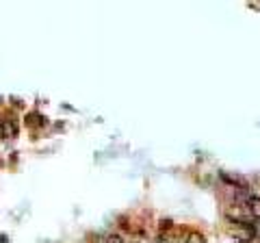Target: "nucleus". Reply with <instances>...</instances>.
<instances>
[{
	"instance_id": "obj_1",
	"label": "nucleus",
	"mask_w": 260,
	"mask_h": 243,
	"mask_svg": "<svg viewBox=\"0 0 260 243\" xmlns=\"http://www.w3.org/2000/svg\"><path fill=\"white\" fill-rule=\"evenodd\" d=\"M225 217L230 224H254L256 222L247 202H234V204H230L225 208Z\"/></svg>"
},
{
	"instance_id": "obj_2",
	"label": "nucleus",
	"mask_w": 260,
	"mask_h": 243,
	"mask_svg": "<svg viewBox=\"0 0 260 243\" xmlns=\"http://www.w3.org/2000/svg\"><path fill=\"white\" fill-rule=\"evenodd\" d=\"M228 232H230L232 237H237L239 241H251L254 239V234H256L254 224H234Z\"/></svg>"
},
{
	"instance_id": "obj_3",
	"label": "nucleus",
	"mask_w": 260,
	"mask_h": 243,
	"mask_svg": "<svg viewBox=\"0 0 260 243\" xmlns=\"http://www.w3.org/2000/svg\"><path fill=\"white\" fill-rule=\"evenodd\" d=\"M0 135H3V137H15V135H18V128H15L13 122L3 119V131H0Z\"/></svg>"
},
{
	"instance_id": "obj_4",
	"label": "nucleus",
	"mask_w": 260,
	"mask_h": 243,
	"mask_svg": "<svg viewBox=\"0 0 260 243\" xmlns=\"http://www.w3.org/2000/svg\"><path fill=\"white\" fill-rule=\"evenodd\" d=\"M247 206L251 208V213H254V217L258 220V217H260V198H256L254 193H251L249 200H247Z\"/></svg>"
},
{
	"instance_id": "obj_5",
	"label": "nucleus",
	"mask_w": 260,
	"mask_h": 243,
	"mask_svg": "<svg viewBox=\"0 0 260 243\" xmlns=\"http://www.w3.org/2000/svg\"><path fill=\"white\" fill-rule=\"evenodd\" d=\"M184 243H206V237L204 234H200V232H191Z\"/></svg>"
},
{
	"instance_id": "obj_6",
	"label": "nucleus",
	"mask_w": 260,
	"mask_h": 243,
	"mask_svg": "<svg viewBox=\"0 0 260 243\" xmlns=\"http://www.w3.org/2000/svg\"><path fill=\"white\" fill-rule=\"evenodd\" d=\"M102 243H124V241H121V237H117V234H109V237H104Z\"/></svg>"
},
{
	"instance_id": "obj_7",
	"label": "nucleus",
	"mask_w": 260,
	"mask_h": 243,
	"mask_svg": "<svg viewBox=\"0 0 260 243\" xmlns=\"http://www.w3.org/2000/svg\"><path fill=\"white\" fill-rule=\"evenodd\" d=\"M172 243H178V241H172Z\"/></svg>"
}]
</instances>
